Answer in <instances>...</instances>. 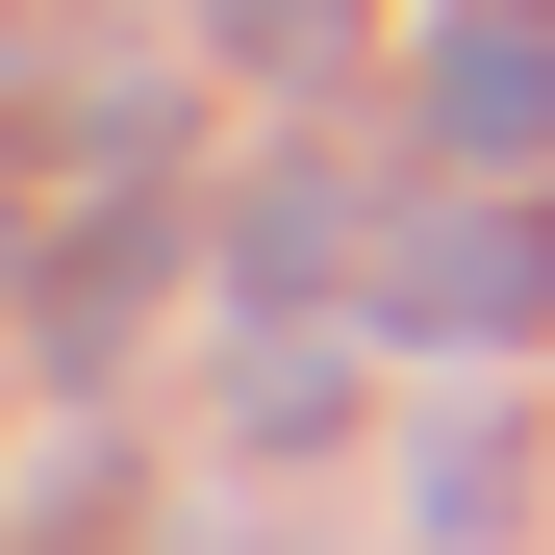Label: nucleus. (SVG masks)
<instances>
[{
	"instance_id": "obj_1",
	"label": "nucleus",
	"mask_w": 555,
	"mask_h": 555,
	"mask_svg": "<svg viewBox=\"0 0 555 555\" xmlns=\"http://www.w3.org/2000/svg\"><path fill=\"white\" fill-rule=\"evenodd\" d=\"M379 304H404V328H530V304H555V253L480 228V203H429V228L379 253Z\"/></svg>"
},
{
	"instance_id": "obj_3",
	"label": "nucleus",
	"mask_w": 555,
	"mask_h": 555,
	"mask_svg": "<svg viewBox=\"0 0 555 555\" xmlns=\"http://www.w3.org/2000/svg\"><path fill=\"white\" fill-rule=\"evenodd\" d=\"M203 26H228V51H304V26H328V0H203Z\"/></svg>"
},
{
	"instance_id": "obj_2",
	"label": "nucleus",
	"mask_w": 555,
	"mask_h": 555,
	"mask_svg": "<svg viewBox=\"0 0 555 555\" xmlns=\"http://www.w3.org/2000/svg\"><path fill=\"white\" fill-rule=\"evenodd\" d=\"M429 102L480 127V152H555V26H454V51H429Z\"/></svg>"
}]
</instances>
